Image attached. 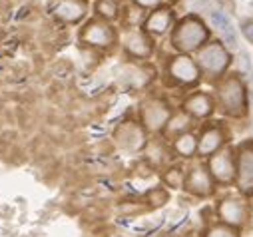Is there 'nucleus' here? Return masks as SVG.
Wrapping results in <instances>:
<instances>
[{
  "mask_svg": "<svg viewBox=\"0 0 253 237\" xmlns=\"http://www.w3.org/2000/svg\"><path fill=\"white\" fill-rule=\"evenodd\" d=\"M200 150V138L194 136L192 132L187 134H181L173 140V152L181 158H194Z\"/></svg>",
  "mask_w": 253,
  "mask_h": 237,
  "instance_id": "obj_17",
  "label": "nucleus"
},
{
  "mask_svg": "<svg viewBox=\"0 0 253 237\" xmlns=\"http://www.w3.org/2000/svg\"><path fill=\"white\" fill-rule=\"evenodd\" d=\"M223 144H225L223 130L217 128V126H210L200 136V150H198V154L202 158H211L213 154H217L219 150H223Z\"/></svg>",
  "mask_w": 253,
  "mask_h": 237,
  "instance_id": "obj_14",
  "label": "nucleus"
},
{
  "mask_svg": "<svg viewBox=\"0 0 253 237\" xmlns=\"http://www.w3.org/2000/svg\"><path fill=\"white\" fill-rule=\"evenodd\" d=\"M148 198H150V201H152L154 205H164V203L168 201V194H166L164 190H160V188L154 190V192H150Z\"/></svg>",
  "mask_w": 253,
  "mask_h": 237,
  "instance_id": "obj_23",
  "label": "nucleus"
},
{
  "mask_svg": "<svg viewBox=\"0 0 253 237\" xmlns=\"http://www.w3.org/2000/svg\"><path fill=\"white\" fill-rule=\"evenodd\" d=\"M134 2L140 6V8H156L162 0H134Z\"/></svg>",
  "mask_w": 253,
  "mask_h": 237,
  "instance_id": "obj_25",
  "label": "nucleus"
},
{
  "mask_svg": "<svg viewBox=\"0 0 253 237\" xmlns=\"http://www.w3.org/2000/svg\"><path fill=\"white\" fill-rule=\"evenodd\" d=\"M166 184H168L169 188H183V186H185V173H183L179 167L168 169V173H166Z\"/></svg>",
  "mask_w": 253,
  "mask_h": 237,
  "instance_id": "obj_22",
  "label": "nucleus"
},
{
  "mask_svg": "<svg viewBox=\"0 0 253 237\" xmlns=\"http://www.w3.org/2000/svg\"><path fill=\"white\" fill-rule=\"evenodd\" d=\"M189 122H192V118H189L185 112L173 114V116L169 118V122H168V126H166L164 134H166L168 138H173V140H175L177 136H181V134H187Z\"/></svg>",
  "mask_w": 253,
  "mask_h": 237,
  "instance_id": "obj_18",
  "label": "nucleus"
},
{
  "mask_svg": "<svg viewBox=\"0 0 253 237\" xmlns=\"http://www.w3.org/2000/svg\"><path fill=\"white\" fill-rule=\"evenodd\" d=\"M208 169L217 184L229 186L237 182V156L231 148H223L208 159Z\"/></svg>",
  "mask_w": 253,
  "mask_h": 237,
  "instance_id": "obj_3",
  "label": "nucleus"
},
{
  "mask_svg": "<svg viewBox=\"0 0 253 237\" xmlns=\"http://www.w3.org/2000/svg\"><path fill=\"white\" fill-rule=\"evenodd\" d=\"M94 10H96V14L102 20H114L118 16V4H116V0H98Z\"/></svg>",
  "mask_w": 253,
  "mask_h": 237,
  "instance_id": "obj_21",
  "label": "nucleus"
},
{
  "mask_svg": "<svg viewBox=\"0 0 253 237\" xmlns=\"http://www.w3.org/2000/svg\"><path fill=\"white\" fill-rule=\"evenodd\" d=\"M241 32L245 34V38H247L249 42H253V20H245V22L241 24Z\"/></svg>",
  "mask_w": 253,
  "mask_h": 237,
  "instance_id": "obj_24",
  "label": "nucleus"
},
{
  "mask_svg": "<svg viewBox=\"0 0 253 237\" xmlns=\"http://www.w3.org/2000/svg\"><path fill=\"white\" fill-rule=\"evenodd\" d=\"M208 40V30L206 26L194 18V16H189V18H183L177 28L173 30L171 34V44L173 48L181 50V52H194L198 50L204 42Z\"/></svg>",
  "mask_w": 253,
  "mask_h": 237,
  "instance_id": "obj_1",
  "label": "nucleus"
},
{
  "mask_svg": "<svg viewBox=\"0 0 253 237\" xmlns=\"http://www.w3.org/2000/svg\"><path fill=\"white\" fill-rule=\"evenodd\" d=\"M198 62H200V66H202L208 74L217 76V74H221V72L227 68L229 56H227V52H225L219 44H208L206 48L200 50Z\"/></svg>",
  "mask_w": 253,
  "mask_h": 237,
  "instance_id": "obj_8",
  "label": "nucleus"
},
{
  "mask_svg": "<svg viewBox=\"0 0 253 237\" xmlns=\"http://www.w3.org/2000/svg\"><path fill=\"white\" fill-rule=\"evenodd\" d=\"M183 112L189 116V118H208L211 116L213 112V100L208 96V94H192L185 102H183Z\"/></svg>",
  "mask_w": 253,
  "mask_h": 237,
  "instance_id": "obj_15",
  "label": "nucleus"
},
{
  "mask_svg": "<svg viewBox=\"0 0 253 237\" xmlns=\"http://www.w3.org/2000/svg\"><path fill=\"white\" fill-rule=\"evenodd\" d=\"M237 182L243 192L253 190V142L243 144L237 150Z\"/></svg>",
  "mask_w": 253,
  "mask_h": 237,
  "instance_id": "obj_11",
  "label": "nucleus"
},
{
  "mask_svg": "<svg viewBox=\"0 0 253 237\" xmlns=\"http://www.w3.org/2000/svg\"><path fill=\"white\" fill-rule=\"evenodd\" d=\"M219 102L223 106V110L229 116H243L247 112V96H245V88L237 78H227L221 86H219Z\"/></svg>",
  "mask_w": 253,
  "mask_h": 237,
  "instance_id": "obj_4",
  "label": "nucleus"
},
{
  "mask_svg": "<svg viewBox=\"0 0 253 237\" xmlns=\"http://www.w3.org/2000/svg\"><path fill=\"white\" fill-rule=\"evenodd\" d=\"M80 42L92 48H110L116 42V32L106 20H90L80 30Z\"/></svg>",
  "mask_w": 253,
  "mask_h": 237,
  "instance_id": "obj_5",
  "label": "nucleus"
},
{
  "mask_svg": "<svg viewBox=\"0 0 253 237\" xmlns=\"http://www.w3.org/2000/svg\"><path fill=\"white\" fill-rule=\"evenodd\" d=\"M116 140L124 150H130V152H138L146 146V134L144 128H140L134 122L128 124H122L116 132Z\"/></svg>",
  "mask_w": 253,
  "mask_h": 237,
  "instance_id": "obj_12",
  "label": "nucleus"
},
{
  "mask_svg": "<svg viewBox=\"0 0 253 237\" xmlns=\"http://www.w3.org/2000/svg\"><path fill=\"white\" fill-rule=\"evenodd\" d=\"M168 72L169 76L177 82V84H183V86H189V84H196L200 80V68L198 64L187 56H175L171 58V62L168 64Z\"/></svg>",
  "mask_w": 253,
  "mask_h": 237,
  "instance_id": "obj_10",
  "label": "nucleus"
},
{
  "mask_svg": "<svg viewBox=\"0 0 253 237\" xmlns=\"http://www.w3.org/2000/svg\"><path fill=\"white\" fill-rule=\"evenodd\" d=\"M142 124L148 132H162L166 130L168 122H169V118H171V112H169V106L162 100H146L142 104Z\"/></svg>",
  "mask_w": 253,
  "mask_h": 237,
  "instance_id": "obj_6",
  "label": "nucleus"
},
{
  "mask_svg": "<svg viewBox=\"0 0 253 237\" xmlns=\"http://www.w3.org/2000/svg\"><path fill=\"white\" fill-rule=\"evenodd\" d=\"M171 10L169 8H156L154 12H150V16L144 20V30L148 34H166L169 28H171Z\"/></svg>",
  "mask_w": 253,
  "mask_h": 237,
  "instance_id": "obj_16",
  "label": "nucleus"
},
{
  "mask_svg": "<svg viewBox=\"0 0 253 237\" xmlns=\"http://www.w3.org/2000/svg\"><path fill=\"white\" fill-rule=\"evenodd\" d=\"M245 201H247V205H249V209L253 211V190H249V192H245Z\"/></svg>",
  "mask_w": 253,
  "mask_h": 237,
  "instance_id": "obj_26",
  "label": "nucleus"
},
{
  "mask_svg": "<svg viewBox=\"0 0 253 237\" xmlns=\"http://www.w3.org/2000/svg\"><path fill=\"white\" fill-rule=\"evenodd\" d=\"M204 237H241V231L235 229V227H229L225 223H211L206 231H204Z\"/></svg>",
  "mask_w": 253,
  "mask_h": 237,
  "instance_id": "obj_20",
  "label": "nucleus"
},
{
  "mask_svg": "<svg viewBox=\"0 0 253 237\" xmlns=\"http://www.w3.org/2000/svg\"><path fill=\"white\" fill-rule=\"evenodd\" d=\"M88 12L86 0H56L52 4V14L64 24H78Z\"/></svg>",
  "mask_w": 253,
  "mask_h": 237,
  "instance_id": "obj_9",
  "label": "nucleus"
},
{
  "mask_svg": "<svg viewBox=\"0 0 253 237\" xmlns=\"http://www.w3.org/2000/svg\"><path fill=\"white\" fill-rule=\"evenodd\" d=\"M124 48L134 58H148L152 54V40L146 32L140 30H128L124 34Z\"/></svg>",
  "mask_w": 253,
  "mask_h": 237,
  "instance_id": "obj_13",
  "label": "nucleus"
},
{
  "mask_svg": "<svg viewBox=\"0 0 253 237\" xmlns=\"http://www.w3.org/2000/svg\"><path fill=\"white\" fill-rule=\"evenodd\" d=\"M211 20H213V24L221 30V34L225 36V42H227L231 48H235V46H237V40H235V30H233L229 18H227L223 12L215 10V12H211Z\"/></svg>",
  "mask_w": 253,
  "mask_h": 237,
  "instance_id": "obj_19",
  "label": "nucleus"
},
{
  "mask_svg": "<svg viewBox=\"0 0 253 237\" xmlns=\"http://www.w3.org/2000/svg\"><path fill=\"white\" fill-rule=\"evenodd\" d=\"M189 194H194L198 198H208L213 194L215 188V180L211 177L208 165H196L185 173V186H183Z\"/></svg>",
  "mask_w": 253,
  "mask_h": 237,
  "instance_id": "obj_7",
  "label": "nucleus"
},
{
  "mask_svg": "<svg viewBox=\"0 0 253 237\" xmlns=\"http://www.w3.org/2000/svg\"><path fill=\"white\" fill-rule=\"evenodd\" d=\"M215 213H217L219 223H225L239 231L249 223V217H251V209H249L247 201L239 196H225L223 199H219Z\"/></svg>",
  "mask_w": 253,
  "mask_h": 237,
  "instance_id": "obj_2",
  "label": "nucleus"
}]
</instances>
